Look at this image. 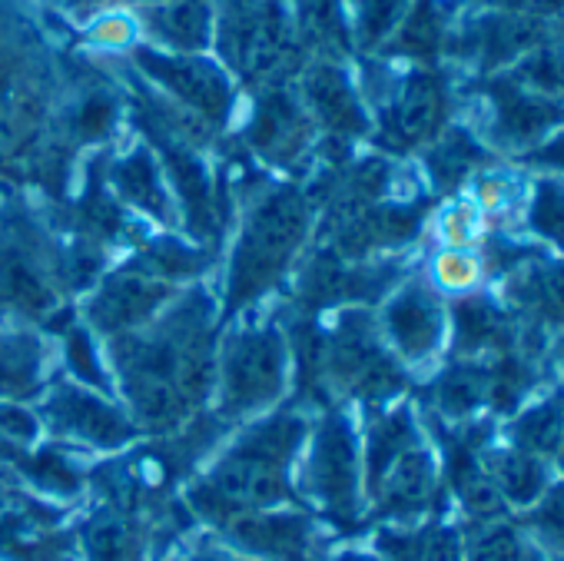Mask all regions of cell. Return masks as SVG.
Wrapping results in <instances>:
<instances>
[{
  "label": "cell",
  "mask_w": 564,
  "mask_h": 561,
  "mask_svg": "<svg viewBox=\"0 0 564 561\" xmlns=\"http://www.w3.org/2000/svg\"><path fill=\"white\" fill-rule=\"evenodd\" d=\"M303 94H306V104L310 110L336 133H362L366 130V114H362V104L356 97V90L349 87V77L333 67V64H319L310 71L306 84H303Z\"/></svg>",
  "instance_id": "obj_15"
},
{
  "label": "cell",
  "mask_w": 564,
  "mask_h": 561,
  "mask_svg": "<svg viewBox=\"0 0 564 561\" xmlns=\"http://www.w3.org/2000/svg\"><path fill=\"white\" fill-rule=\"evenodd\" d=\"M435 236L442 249H471L481 236V209L475 203H452L438 213Z\"/></svg>",
  "instance_id": "obj_28"
},
{
  "label": "cell",
  "mask_w": 564,
  "mask_h": 561,
  "mask_svg": "<svg viewBox=\"0 0 564 561\" xmlns=\"http://www.w3.org/2000/svg\"><path fill=\"white\" fill-rule=\"evenodd\" d=\"M137 64L196 117L219 123L229 114L232 90H229L226 74L216 64L193 57V54L173 57V54H156V51H137Z\"/></svg>",
  "instance_id": "obj_10"
},
{
  "label": "cell",
  "mask_w": 564,
  "mask_h": 561,
  "mask_svg": "<svg viewBox=\"0 0 564 561\" xmlns=\"http://www.w3.org/2000/svg\"><path fill=\"white\" fill-rule=\"evenodd\" d=\"M216 303L196 290L130 336L107 339L110 379L120 382L137 429H176L216 386Z\"/></svg>",
  "instance_id": "obj_1"
},
{
  "label": "cell",
  "mask_w": 564,
  "mask_h": 561,
  "mask_svg": "<svg viewBox=\"0 0 564 561\" xmlns=\"http://www.w3.org/2000/svg\"><path fill=\"white\" fill-rule=\"evenodd\" d=\"M306 439L303 416L279 412L249 425L193 492L203 511H252L290 498V465Z\"/></svg>",
  "instance_id": "obj_2"
},
{
  "label": "cell",
  "mask_w": 564,
  "mask_h": 561,
  "mask_svg": "<svg viewBox=\"0 0 564 561\" xmlns=\"http://www.w3.org/2000/svg\"><path fill=\"white\" fill-rule=\"evenodd\" d=\"M508 339H511V323L495 303L481 296H468L455 306V349L462 356L468 359L495 356Z\"/></svg>",
  "instance_id": "obj_18"
},
{
  "label": "cell",
  "mask_w": 564,
  "mask_h": 561,
  "mask_svg": "<svg viewBox=\"0 0 564 561\" xmlns=\"http://www.w3.org/2000/svg\"><path fill=\"white\" fill-rule=\"evenodd\" d=\"M113 120H117V107L110 97L104 94H94L80 104L77 117H74V127H77V137L80 140H104L110 130H113Z\"/></svg>",
  "instance_id": "obj_30"
},
{
  "label": "cell",
  "mask_w": 564,
  "mask_h": 561,
  "mask_svg": "<svg viewBox=\"0 0 564 561\" xmlns=\"http://www.w3.org/2000/svg\"><path fill=\"white\" fill-rule=\"evenodd\" d=\"M300 18H303L306 34L319 41H333L343 31L336 0H300Z\"/></svg>",
  "instance_id": "obj_32"
},
{
  "label": "cell",
  "mask_w": 564,
  "mask_h": 561,
  "mask_svg": "<svg viewBox=\"0 0 564 561\" xmlns=\"http://www.w3.org/2000/svg\"><path fill=\"white\" fill-rule=\"evenodd\" d=\"M310 236V206L296 190L269 193L246 219L239 242L232 249L226 306L239 310L269 293L290 272Z\"/></svg>",
  "instance_id": "obj_3"
},
{
  "label": "cell",
  "mask_w": 564,
  "mask_h": 561,
  "mask_svg": "<svg viewBox=\"0 0 564 561\" xmlns=\"http://www.w3.org/2000/svg\"><path fill=\"white\" fill-rule=\"evenodd\" d=\"M432 290L452 296H475L485 283V256L475 249H438L429 266Z\"/></svg>",
  "instance_id": "obj_21"
},
{
  "label": "cell",
  "mask_w": 564,
  "mask_h": 561,
  "mask_svg": "<svg viewBox=\"0 0 564 561\" xmlns=\"http://www.w3.org/2000/svg\"><path fill=\"white\" fill-rule=\"evenodd\" d=\"M64 363H67L70 376L80 386H87V389L107 392V386L113 382L110 379V366L100 356V349L94 343V333L87 326H70L64 333Z\"/></svg>",
  "instance_id": "obj_25"
},
{
  "label": "cell",
  "mask_w": 564,
  "mask_h": 561,
  "mask_svg": "<svg viewBox=\"0 0 564 561\" xmlns=\"http://www.w3.org/2000/svg\"><path fill=\"white\" fill-rule=\"evenodd\" d=\"M524 203V183L511 173H485L478 176V190H475V206L481 213H495V216H511Z\"/></svg>",
  "instance_id": "obj_29"
},
{
  "label": "cell",
  "mask_w": 564,
  "mask_h": 561,
  "mask_svg": "<svg viewBox=\"0 0 564 561\" xmlns=\"http://www.w3.org/2000/svg\"><path fill=\"white\" fill-rule=\"evenodd\" d=\"M491 485L501 495H508L511 501L528 505L547 488V475H544V465L538 462V455H531L524 449H511V452H498L491 458Z\"/></svg>",
  "instance_id": "obj_20"
},
{
  "label": "cell",
  "mask_w": 564,
  "mask_h": 561,
  "mask_svg": "<svg viewBox=\"0 0 564 561\" xmlns=\"http://www.w3.org/2000/svg\"><path fill=\"white\" fill-rule=\"evenodd\" d=\"M491 137L508 150H531L564 123V104L524 90L511 74L491 80Z\"/></svg>",
  "instance_id": "obj_11"
},
{
  "label": "cell",
  "mask_w": 564,
  "mask_h": 561,
  "mask_svg": "<svg viewBox=\"0 0 564 561\" xmlns=\"http://www.w3.org/2000/svg\"><path fill=\"white\" fill-rule=\"evenodd\" d=\"M445 120V90L429 74H412L389 110V137L399 147L425 143L438 133Z\"/></svg>",
  "instance_id": "obj_13"
},
{
  "label": "cell",
  "mask_w": 564,
  "mask_h": 561,
  "mask_svg": "<svg viewBox=\"0 0 564 561\" xmlns=\"http://www.w3.org/2000/svg\"><path fill=\"white\" fill-rule=\"evenodd\" d=\"M481 163V147L465 133V130H452L445 133L432 153H429V173L438 186H455L462 183L475 166Z\"/></svg>",
  "instance_id": "obj_24"
},
{
  "label": "cell",
  "mask_w": 564,
  "mask_h": 561,
  "mask_svg": "<svg viewBox=\"0 0 564 561\" xmlns=\"http://www.w3.org/2000/svg\"><path fill=\"white\" fill-rule=\"evenodd\" d=\"M528 163L541 166V170H551L557 176H564V127L554 130L551 137H544L538 147L528 150Z\"/></svg>",
  "instance_id": "obj_33"
},
{
  "label": "cell",
  "mask_w": 564,
  "mask_h": 561,
  "mask_svg": "<svg viewBox=\"0 0 564 561\" xmlns=\"http://www.w3.org/2000/svg\"><path fill=\"white\" fill-rule=\"evenodd\" d=\"M442 37H445V24H442V14L435 11L432 0H422L419 8H412L399 28V47L415 57L435 54L442 47Z\"/></svg>",
  "instance_id": "obj_27"
},
{
  "label": "cell",
  "mask_w": 564,
  "mask_h": 561,
  "mask_svg": "<svg viewBox=\"0 0 564 561\" xmlns=\"http://www.w3.org/2000/svg\"><path fill=\"white\" fill-rule=\"evenodd\" d=\"M150 31L180 54H199L213 41V14L206 0H170L147 11Z\"/></svg>",
  "instance_id": "obj_17"
},
{
  "label": "cell",
  "mask_w": 564,
  "mask_h": 561,
  "mask_svg": "<svg viewBox=\"0 0 564 561\" xmlns=\"http://www.w3.org/2000/svg\"><path fill=\"white\" fill-rule=\"evenodd\" d=\"M310 488L316 501L333 515H349L356 505V439L352 425L343 416H329L316 435L313 462H310Z\"/></svg>",
  "instance_id": "obj_12"
},
{
  "label": "cell",
  "mask_w": 564,
  "mask_h": 561,
  "mask_svg": "<svg viewBox=\"0 0 564 561\" xmlns=\"http://www.w3.org/2000/svg\"><path fill=\"white\" fill-rule=\"evenodd\" d=\"M47 349L34 330L0 323V402H18L41 392Z\"/></svg>",
  "instance_id": "obj_14"
},
{
  "label": "cell",
  "mask_w": 564,
  "mask_h": 561,
  "mask_svg": "<svg viewBox=\"0 0 564 561\" xmlns=\"http://www.w3.org/2000/svg\"><path fill=\"white\" fill-rule=\"evenodd\" d=\"M379 333L402 363L409 366L432 363L445 346V333H448V316L438 293L425 283H405L386 303Z\"/></svg>",
  "instance_id": "obj_9"
},
{
  "label": "cell",
  "mask_w": 564,
  "mask_h": 561,
  "mask_svg": "<svg viewBox=\"0 0 564 561\" xmlns=\"http://www.w3.org/2000/svg\"><path fill=\"white\" fill-rule=\"evenodd\" d=\"M189 561H236V558H226V554H199V558H189Z\"/></svg>",
  "instance_id": "obj_37"
},
{
  "label": "cell",
  "mask_w": 564,
  "mask_h": 561,
  "mask_svg": "<svg viewBox=\"0 0 564 561\" xmlns=\"http://www.w3.org/2000/svg\"><path fill=\"white\" fill-rule=\"evenodd\" d=\"M409 4L412 0H356V34L362 47H379L389 41L402 28Z\"/></svg>",
  "instance_id": "obj_26"
},
{
  "label": "cell",
  "mask_w": 564,
  "mask_h": 561,
  "mask_svg": "<svg viewBox=\"0 0 564 561\" xmlns=\"http://www.w3.org/2000/svg\"><path fill=\"white\" fill-rule=\"evenodd\" d=\"M110 183L130 206H137V209H143V213H150L156 219L170 216V199H166V190H163V176H160V166L150 157V150H133L130 157L117 160L110 166Z\"/></svg>",
  "instance_id": "obj_19"
},
{
  "label": "cell",
  "mask_w": 564,
  "mask_h": 561,
  "mask_svg": "<svg viewBox=\"0 0 564 561\" xmlns=\"http://www.w3.org/2000/svg\"><path fill=\"white\" fill-rule=\"evenodd\" d=\"M21 140V110L18 104L0 90V157H8Z\"/></svg>",
  "instance_id": "obj_35"
},
{
  "label": "cell",
  "mask_w": 564,
  "mask_h": 561,
  "mask_svg": "<svg viewBox=\"0 0 564 561\" xmlns=\"http://www.w3.org/2000/svg\"><path fill=\"white\" fill-rule=\"evenodd\" d=\"M219 47L246 77H269L286 61L290 28L272 0H223Z\"/></svg>",
  "instance_id": "obj_7"
},
{
  "label": "cell",
  "mask_w": 564,
  "mask_h": 561,
  "mask_svg": "<svg viewBox=\"0 0 564 561\" xmlns=\"http://www.w3.org/2000/svg\"><path fill=\"white\" fill-rule=\"evenodd\" d=\"M61 4H67V8H90L94 0H61Z\"/></svg>",
  "instance_id": "obj_38"
},
{
  "label": "cell",
  "mask_w": 564,
  "mask_h": 561,
  "mask_svg": "<svg viewBox=\"0 0 564 561\" xmlns=\"http://www.w3.org/2000/svg\"><path fill=\"white\" fill-rule=\"evenodd\" d=\"M524 223L544 246L564 252V180H541L534 186Z\"/></svg>",
  "instance_id": "obj_23"
},
{
  "label": "cell",
  "mask_w": 564,
  "mask_h": 561,
  "mask_svg": "<svg viewBox=\"0 0 564 561\" xmlns=\"http://www.w3.org/2000/svg\"><path fill=\"white\" fill-rule=\"evenodd\" d=\"M541 528L551 535V538H557V541H564V485L544 501V508H541Z\"/></svg>",
  "instance_id": "obj_36"
},
{
  "label": "cell",
  "mask_w": 564,
  "mask_h": 561,
  "mask_svg": "<svg viewBox=\"0 0 564 561\" xmlns=\"http://www.w3.org/2000/svg\"><path fill=\"white\" fill-rule=\"evenodd\" d=\"M41 432L34 412L21 409L18 402H0V442L8 445H31Z\"/></svg>",
  "instance_id": "obj_31"
},
{
  "label": "cell",
  "mask_w": 564,
  "mask_h": 561,
  "mask_svg": "<svg viewBox=\"0 0 564 561\" xmlns=\"http://www.w3.org/2000/svg\"><path fill=\"white\" fill-rule=\"evenodd\" d=\"M290 382V343L275 326L232 333L216 353V416L242 422L282 399Z\"/></svg>",
  "instance_id": "obj_4"
},
{
  "label": "cell",
  "mask_w": 564,
  "mask_h": 561,
  "mask_svg": "<svg viewBox=\"0 0 564 561\" xmlns=\"http://www.w3.org/2000/svg\"><path fill=\"white\" fill-rule=\"evenodd\" d=\"M511 77L554 104H564V47L561 44H534L511 71Z\"/></svg>",
  "instance_id": "obj_22"
},
{
  "label": "cell",
  "mask_w": 564,
  "mask_h": 561,
  "mask_svg": "<svg viewBox=\"0 0 564 561\" xmlns=\"http://www.w3.org/2000/svg\"><path fill=\"white\" fill-rule=\"evenodd\" d=\"M475 561H524L518 541L508 531H491L478 548H475Z\"/></svg>",
  "instance_id": "obj_34"
},
{
  "label": "cell",
  "mask_w": 564,
  "mask_h": 561,
  "mask_svg": "<svg viewBox=\"0 0 564 561\" xmlns=\"http://www.w3.org/2000/svg\"><path fill=\"white\" fill-rule=\"evenodd\" d=\"M557 359H561V366H564V339H561V346H557Z\"/></svg>",
  "instance_id": "obj_39"
},
{
  "label": "cell",
  "mask_w": 564,
  "mask_h": 561,
  "mask_svg": "<svg viewBox=\"0 0 564 561\" xmlns=\"http://www.w3.org/2000/svg\"><path fill=\"white\" fill-rule=\"evenodd\" d=\"M306 133H310L306 117L286 94H269L249 123V143L265 160H286V157L300 153Z\"/></svg>",
  "instance_id": "obj_16"
},
{
  "label": "cell",
  "mask_w": 564,
  "mask_h": 561,
  "mask_svg": "<svg viewBox=\"0 0 564 561\" xmlns=\"http://www.w3.org/2000/svg\"><path fill=\"white\" fill-rule=\"evenodd\" d=\"M319 369L333 386L369 399L395 396L402 386V373L382 343L379 323L359 310L346 313L329 343L319 349Z\"/></svg>",
  "instance_id": "obj_5"
},
{
  "label": "cell",
  "mask_w": 564,
  "mask_h": 561,
  "mask_svg": "<svg viewBox=\"0 0 564 561\" xmlns=\"http://www.w3.org/2000/svg\"><path fill=\"white\" fill-rule=\"evenodd\" d=\"M44 419L57 439L94 449H117L137 435V422L123 409H117L104 392L80 382L54 386L44 402Z\"/></svg>",
  "instance_id": "obj_8"
},
{
  "label": "cell",
  "mask_w": 564,
  "mask_h": 561,
  "mask_svg": "<svg viewBox=\"0 0 564 561\" xmlns=\"http://www.w3.org/2000/svg\"><path fill=\"white\" fill-rule=\"evenodd\" d=\"M176 296V287L163 283L143 266H123L113 276H107L97 287V293L87 300L84 326L104 339L130 336L153 323L170 300Z\"/></svg>",
  "instance_id": "obj_6"
}]
</instances>
